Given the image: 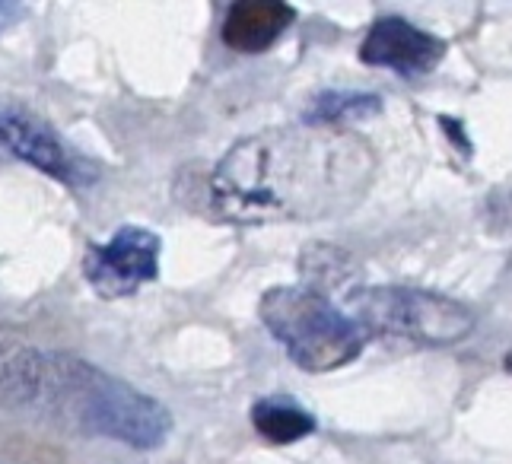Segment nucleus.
<instances>
[{
	"instance_id": "1",
	"label": "nucleus",
	"mask_w": 512,
	"mask_h": 464,
	"mask_svg": "<svg viewBox=\"0 0 512 464\" xmlns=\"http://www.w3.org/2000/svg\"><path fill=\"white\" fill-rule=\"evenodd\" d=\"M376 172L366 140L341 128L293 124L239 144L210 175V201L233 223L325 220L360 204Z\"/></svg>"
},
{
	"instance_id": "2",
	"label": "nucleus",
	"mask_w": 512,
	"mask_h": 464,
	"mask_svg": "<svg viewBox=\"0 0 512 464\" xmlns=\"http://www.w3.org/2000/svg\"><path fill=\"white\" fill-rule=\"evenodd\" d=\"M32 410L77 436L115 439L140 452L160 449L172 433V414L163 401L74 353L42 356Z\"/></svg>"
},
{
	"instance_id": "3",
	"label": "nucleus",
	"mask_w": 512,
	"mask_h": 464,
	"mask_svg": "<svg viewBox=\"0 0 512 464\" xmlns=\"http://www.w3.org/2000/svg\"><path fill=\"white\" fill-rule=\"evenodd\" d=\"M261 325L306 372H331L353 363L366 347V331L331 299L306 287H274L258 302Z\"/></svg>"
},
{
	"instance_id": "4",
	"label": "nucleus",
	"mask_w": 512,
	"mask_h": 464,
	"mask_svg": "<svg viewBox=\"0 0 512 464\" xmlns=\"http://www.w3.org/2000/svg\"><path fill=\"white\" fill-rule=\"evenodd\" d=\"M353 321L363 331L411 337L420 344L446 347L474 328V312L443 293L417 287H363L350 296Z\"/></svg>"
},
{
	"instance_id": "5",
	"label": "nucleus",
	"mask_w": 512,
	"mask_h": 464,
	"mask_svg": "<svg viewBox=\"0 0 512 464\" xmlns=\"http://www.w3.org/2000/svg\"><path fill=\"white\" fill-rule=\"evenodd\" d=\"M163 242L153 229L121 226L115 236L86 252L83 274L102 299H125L160 277Z\"/></svg>"
},
{
	"instance_id": "6",
	"label": "nucleus",
	"mask_w": 512,
	"mask_h": 464,
	"mask_svg": "<svg viewBox=\"0 0 512 464\" xmlns=\"http://www.w3.org/2000/svg\"><path fill=\"white\" fill-rule=\"evenodd\" d=\"M446 42L433 32L401 20V16H382L369 26L360 42V61L369 67H388L401 77H423L443 61Z\"/></svg>"
},
{
	"instance_id": "7",
	"label": "nucleus",
	"mask_w": 512,
	"mask_h": 464,
	"mask_svg": "<svg viewBox=\"0 0 512 464\" xmlns=\"http://www.w3.org/2000/svg\"><path fill=\"white\" fill-rule=\"evenodd\" d=\"M0 144L16 159H23V163L35 166L51 178H58L64 185H83L96 178L93 166L86 163L83 156H77L55 131L29 115H20V112L0 115Z\"/></svg>"
},
{
	"instance_id": "8",
	"label": "nucleus",
	"mask_w": 512,
	"mask_h": 464,
	"mask_svg": "<svg viewBox=\"0 0 512 464\" xmlns=\"http://www.w3.org/2000/svg\"><path fill=\"white\" fill-rule=\"evenodd\" d=\"M296 20V10L280 0H239L223 16V45L236 55H261L268 51L287 26Z\"/></svg>"
},
{
	"instance_id": "9",
	"label": "nucleus",
	"mask_w": 512,
	"mask_h": 464,
	"mask_svg": "<svg viewBox=\"0 0 512 464\" xmlns=\"http://www.w3.org/2000/svg\"><path fill=\"white\" fill-rule=\"evenodd\" d=\"M42 356L45 350L23 341L20 334L0 331V407L10 410L35 407Z\"/></svg>"
},
{
	"instance_id": "10",
	"label": "nucleus",
	"mask_w": 512,
	"mask_h": 464,
	"mask_svg": "<svg viewBox=\"0 0 512 464\" xmlns=\"http://www.w3.org/2000/svg\"><path fill=\"white\" fill-rule=\"evenodd\" d=\"M252 426L261 439L290 445L315 433V417L290 398H261L252 404Z\"/></svg>"
},
{
	"instance_id": "11",
	"label": "nucleus",
	"mask_w": 512,
	"mask_h": 464,
	"mask_svg": "<svg viewBox=\"0 0 512 464\" xmlns=\"http://www.w3.org/2000/svg\"><path fill=\"white\" fill-rule=\"evenodd\" d=\"M299 274H303V287L322 293L325 290H341L344 283L357 277V264L344 252V248H334L325 242H315L303 248V258H299Z\"/></svg>"
},
{
	"instance_id": "12",
	"label": "nucleus",
	"mask_w": 512,
	"mask_h": 464,
	"mask_svg": "<svg viewBox=\"0 0 512 464\" xmlns=\"http://www.w3.org/2000/svg\"><path fill=\"white\" fill-rule=\"evenodd\" d=\"M382 109L379 96L369 93H325L312 102V109L306 115V124H319V128H341L357 118L376 115Z\"/></svg>"
},
{
	"instance_id": "13",
	"label": "nucleus",
	"mask_w": 512,
	"mask_h": 464,
	"mask_svg": "<svg viewBox=\"0 0 512 464\" xmlns=\"http://www.w3.org/2000/svg\"><path fill=\"white\" fill-rule=\"evenodd\" d=\"M20 7H16V4H0V32H4L7 26H13L16 20H20Z\"/></svg>"
},
{
	"instance_id": "14",
	"label": "nucleus",
	"mask_w": 512,
	"mask_h": 464,
	"mask_svg": "<svg viewBox=\"0 0 512 464\" xmlns=\"http://www.w3.org/2000/svg\"><path fill=\"white\" fill-rule=\"evenodd\" d=\"M506 366H509V369H512V360H506Z\"/></svg>"
}]
</instances>
